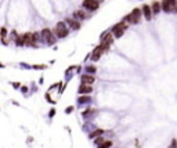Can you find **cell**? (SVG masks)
Instances as JSON below:
<instances>
[{
  "mask_svg": "<svg viewBox=\"0 0 177 148\" xmlns=\"http://www.w3.org/2000/svg\"><path fill=\"white\" fill-rule=\"evenodd\" d=\"M143 10H140V8H133V11H131L129 15H126V18H125V21L129 22L130 25H136V24H138V22L141 21V17H143Z\"/></svg>",
  "mask_w": 177,
  "mask_h": 148,
  "instance_id": "1",
  "label": "cell"
},
{
  "mask_svg": "<svg viewBox=\"0 0 177 148\" xmlns=\"http://www.w3.org/2000/svg\"><path fill=\"white\" fill-rule=\"evenodd\" d=\"M54 33H55V36H57V37H60V39H64V37H66V36H68L69 31H68V28H66L65 22H62V21H60V22H58L57 25H55Z\"/></svg>",
  "mask_w": 177,
  "mask_h": 148,
  "instance_id": "2",
  "label": "cell"
},
{
  "mask_svg": "<svg viewBox=\"0 0 177 148\" xmlns=\"http://www.w3.org/2000/svg\"><path fill=\"white\" fill-rule=\"evenodd\" d=\"M126 28H127L126 21L123 19L122 22H118V24L111 29V32H112V35H114V37H122L125 31H126Z\"/></svg>",
  "mask_w": 177,
  "mask_h": 148,
  "instance_id": "3",
  "label": "cell"
},
{
  "mask_svg": "<svg viewBox=\"0 0 177 148\" xmlns=\"http://www.w3.org/2000/svg\"><path fill=\"white\" fill-rule=\"evenodd\" d=\"M40 35H42L43 42H46L47 44H54L55 43V36H54V33L51 32V29L44 28L43 31L40 32Z\"/></svg>",
  "mask_w": 177,
  "mask_h": 148,
  "instance_id": "4",
  "label": "cell"
},
{
  "mask_svg": "<svg viewBox=\"0 0 177 148\" xmlns=\"http://www.w3.org/2000/svg\"><path fill=\"white\" fill-rule=\"evenodd\" d=\"M162 10L165 13H173L176 11L177 7V0H162Z\"/></svg>",
  "mask_w": 177,
  "mask_h": 148,
  "instance_id": "5",
  "label": "cell"
},
{
  "mask_svg": "<svg viewBox=\"0 0 177 148\" xmlns=\"http://www.w3.org/2000/svg\"><path fill=\"white\" fill-rule=\"evenodd\" d=\"M112 43H114V37H112V35H111V31H109V32L102 33V36H101V44L104 46L105 51H107L109 47L112 46Z\"/></svg>",
  "mask_w": 177,
  "mask_h": 148,
  "instance_id": "6",
  "label": "cell"
},
{
  "mask_svg": "<svg viewBox=\"0 0 177 148\" xmlns=\"http://www.w3.org/2000/svg\"><path fill=\"white\" fill-rule=\"evenodd\" d=\"M83 7L89 11H94L100 7V1L98 0H83Z\"/></svg>",
  "mask_w": 177,
  "mask_h": 148,
  "instance_id": "7",
  "label": "cell"
},
{
  "mask_svg": "<svg viewBox=\"0 0 177 148\" xmlns=\"http://www.w3.org/2000/svg\"><path fill=\"white\" fill-rule=\"evenodd\" d=\"M104 51H105L104 46L100 43V46L96 47V49L93 50V53H91V60H93V61H98V60L101 58V55H102V53H104Z\"/></svg>",
  "mask_w": 177,
  "mask_h": 148,
  "instance_id": "8",
  "label": "cell"
},
{
  "mask_svg": "<svg viewBox=\"0 0 177 148\" xmlns=\"http://www.w3.org/2000/svg\"><path fill=\"white\" fill-rule=\"evenodd\" d=\"M141 10H143V14H144V18L147 19V21H151V19H152V14H154V13H152V8L149 7V6H147V4H144Z\"/></svg>",
  "mask_w": 177,
  "mask_h": 148,
  "instance_id": "9",
  "label": "cell"
},
{
  "mask_svg": "<svg viewBox=\"0 0 177 148\" xmlns=\"http://www.w3.org/2000/svg\"><path fill=\"white\" fill-rule=\"evenodd\" d=\"M80 79H82V83H86V84H93L94 82H96V79H94V76L91 75V73H86V75H83Z\"/></svg>",
  "mask_w": 177,
  "mask_h": 148,
  "instance_id": "10",
  "label": "cell"
},
{
  "mask_svg": "<svg viewBox=\"0 0 177 148\" xmlns=\"http://www.w3.org/2000/svg\"><path fill=\"white\" fill-rule=\"evenodd\" d=\"M93 91L91 89V84H86V83H82L79 86V93L80 94H90Z\"/></svg>",
  "mask_w": 177,
  "mask_h": 148,
  "instance_id": "11",
  "label": "cell"
},
{
  "mask_svg": "<svg viewBox=\"0 0 177 148\" xmlns=\"http://www.w3.org/2000/svg\"><path fill=\"white\" fill-rule=\"evenodd\" d=\"M151 8H152V13L154 14H159V11L162 10V3H159V1H154L152 3V6H151Z\"/></svg>",
  "mask_w": 177,
  "mask_h": 148,
  "instance_id": "12",
  "label": "cell"
},
{
  "mask_svg": "<svg viewBox=\"0 0 177 148\" xmlns=\"http://www.w3.org/2000/svg\"><path fill=\"white\" fill-rule=\"evenodd\" d=\"M66 22L71 25V28L72 29H80V26H82L80 25V22L78 21V19H75V18L73 19H66Z\"/></svg>",
  "mask_w": 177,
  "mask_h": 148,
  "instance_id": "13",
  "label": "cell"
},
{
  "mask_svg": "<svg viewBox=\"0 0 177 148\" xmlns=\"http://www.w3.org/2000/svg\"><path fill=\"white\" fill-rule=\"evenodd\" d=\"M102 133H104V130H102V129H97V130H94L93 133H90V134H89V138H91V140H94V138L100 137V136H101Z\"/></svg>",
  "mask_w": 177,
  "mask_h": 148,
  "instance_id": "14",
  "label": "cell"
},
{
  "mask_svg": "<svg viewBox=\"0 0 177 148\" xmlns=\"http://www.w3.org/2000/svg\"><path fill=\"white\" fill-rule=\"evenodd\" d=\"M90 101H91V97L89 96V94H86V96H82V97L78 98V102H79V104H89Z\"/></svg>",
  "mask_w": 177,
  "mask_h": 148,
  "instance_id": "15",
  "label": "cell"
},
{
  "mask_svg": "<svg viewBox=\"0 0 177 148\" xmlns=\"http://www.w3.org/2000/svg\"><path fill=\"white\" fill-rule=\"evenodd\" d=\"M15 44H17L18 47L25 46V36H24V35H18L17 39H15Z\"/></svg>",
  "mask_w": 177,
  "mask_h": 148,
  "instance_id": "16",
  "label": "cell"
},
{
  "mask_svg": "<svg viewBox=\"0 0 177 148\" xmlns=\"http://www.w3.org/2000/svg\"><path fill=\"white\" fill-rule=\"evenodd\" d=\"M86 17H87V15L84 14L83 11H80V10H79V11H75V13H73V18H75V19H84Z\"/></svg>",
  "mask_w": 177,
  "mask_h": 148,
  "instance_id": "17",
  "label": "cell"
},
{
  "mask_svg": "<svg viewBox=\"0 0 177 148\" xmlns=\"http://www.w3.org/2000/svg\"><path fill=\"white\" fill-rule=\"evenodd\" d=\"M96 71H97V68H96L94 65H87L86 67V72L87 73H96Z\"/></svg>",
  "mask_w": 177,
  "mask_h": 148,
  "instance_id": "18",
  "label": "cell"
},
{
  "mask_svg": "<svg viewBox=\"0 0 177 148\" xmlns=\"http://www.w3.org/2000/svg\"><path fill=\"white\" fill-rule=\"evenodd\" d=\"M109 147H112V141L111 140H107V141H104L101 145H98V148H109Z\"/></svg>",
  "mask_w": 177,
  "mask_h": 148,
  "instance_id": "19",
  "label": "cell"
},
{
  "mask_svg": "<svg viewBox=\"0 0 177 148\" xmlns=\"http://www.w3.org/2000/svg\"><path fill=\"white\" fill-rule=\"evenodd\" d=\"M6 36H7V29L4 28H1V39H3V43H6Z\"/></svg>",
  "mask_w": 177,
  "mask_h": 148,
  "instance_id": "20",
  "label": "cell"
},
{
  "mask_svg": "<svg viewBox=\"0 0 177 148\" xmlns=\"http://www.w3.org/2000/svg\"><path fill=\"white\" fill-rule=\"evenodd\" d=\"M91 112H93V109H91V108H89V109H86V111H83L82 116H83V118H89V116L91 115Z\"/></svg>",
  "mask_w": 177,
  "mask_h": 148,
  "instance_id": "21",
  "label": "cell"
},
{
  "mask_svg": "<svg viewBox=\"0 0 177 148\" xmlns=\"http://www.w3.org/2000/svg\"><path fill=\"white\" fill-rule=\"evenodd\" d=\"M94 143L97 145H101L102 143H104V138H102V136H100V137H97V138H94Z\"/></svg>",
  "mask_w": 177,
  "mask_h": 148,
  "instance_id": "22",
  "label": "cell"
},
{
  "mask_svg": "<svg viewBox=\"0 0 177 148\" xmlns=\"http://www.w3.org/2000/svg\"><path fill=\"white\" fill-rule=\"evenodd\" d=\"M32 68H33V69H46L47 67H46L44 64H36V65H33Z\"/></svg>",
  "mask_w": 177,
  "mask_h": 148,
  "instance_id": "23",
  "label": "cell"
},
{
  "mask_svg": "<svg viewBox=\"0 0 177 148\" xmlns=\"http://www.w3.org/2000/svg\"><path fill=\"white\" fill-rule=\"evenodd\" d=\"M169 148H177V140L176 138H173L172 140V143H170V147Z\"/></svg>",
  "mask_w": 177,
  "mask_h": 148,
  "instance_id": "24",
  "label": "cell"
},
{
  "mask_svg": "<svg viewBox=\"0 0 177 148\" xmlns=\"http://www.w3.org/2000/svg\"><path fill=\"white\" fill-rule=\"evenodd\" d=\"M55 114H57V112H55V109L53 108V109H50V112H49V116H50V118H53Z\"/></svg>",
  "mask_w": 177,
  "mask_h": 148,
  "instance_id": "25",
  "label": "cell"
},
{
  "mask_svg": "<svg viewBox=\"0 0 177 148\" xmlns=\"http://www.w3.org/2000/svg\"><path fill=\"white\" fill-rule=\"evenodd\" d=\"M72 111H73V107H68V108L65 109V114H71Z\"/></svg>",
  "mask_w": 177,
  "mask_h": 148,
  "instance_id": "26",
  "label": "cell"
},
{
  "mask_svg": "<svg viewBox=\"0 0 177 148\" xmlns=\"http://www.w3.org/2000/svg\"><path fill=\"white\" fill-rule=\"evenodd\" d=\"M21 91H22V93H26V91H28V87H26V86H22V87H21Z\"/></svg>",
  "mask_w": 177,
  "mask_h": 148,
  "instance_id": "27",
  "label": "cell"
},
{
  "mask_svg": "<svg viewBox=\"0 0 177 148\" xmlns=\"http://www.w3.org/2000/svg\"><path fill=\"white\" fill-rule=\"evenodd\" d=\"M13 86H14L15 89H17V87H19V86H21V84H19V83H13Z\"/></svg>",
  "mask_w": 177,
  "mask_h": 148,
  "instance_id": "28",
  "label": "cell"
},
{
  "mask_svg": "<svg viewBox=\"0 0 177 148\" xmlns=\"http://www.w3.org/2000/svg\"><path fill=\"white\" fill-rule=\"evenodd\" d=\"M176 13H177V7H176Z\"/></svg>",
  "mask_w": 177,
  "mask_h": 148,
  "instance_id": "29",
  "label": "cell"
}]
</instances>
